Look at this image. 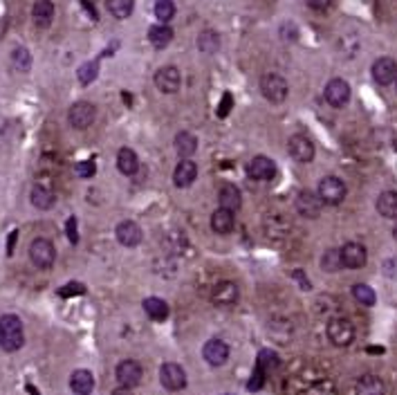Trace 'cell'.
Returning <instances> with one entry per match:
<instances>
[{
  "mask_svg": "<svg viewBox=\"0 0 397 395\" xmlns=\"http://www.w3.org/2000/svg\"><path fill=\"white\" fill-rule=\"evenodd\" d=\"M159 382H162V387L168 389V391H182L187 387V373L180 364L175 361H166L159 368Z\"/></svg>",
  "mask_w": 397,
  "mask_h": 395,
  "instance_id": "cell-8",
  "label": "cell"
},
{
  "mask_svg": "<svg viewBox=\"0 0 397 395\" xmlns=\"http://www.w3.org/2000/svg\"><path fill=\"white\" fill-rule=\"evenodd\" d=\"M202 357L207 359L209 366H222L229 359V346L222 339H209L202 348Z\"/></svg>",
  "mask_w": 397,
  "mask_h": 395,
  "instance_id": "cell-18",
  "label": "cell"
},
{
  "mask_svg": "<svg viewBox=\"0 0 397 395\" xmlns=\"http://www.w3.org/2000/svg\"><path fill=\"white\" fill-rule=\"evenodd\" d=\"M25 344L23 322L16 315H3L0 317V348L5 353H16Z\"/></svg>",
  "mask_w": 397,
  "mask_h": 395,
  "instance_id": "cell-1",
  "label": "cell"
},
{
  "mask_svg": "<svg viewBox=\"0 0 397 395\" xmlns=\"http://www.w3.org/2000/svg\"><path fill=\"white\" fill-rule=\"evenodd\" d=\"M70 389L74 395H90L94 391V375L85 368L74 371L70 375Z\"/></svg>",
  "mask_w": 397,
  "mask_h": 395,
  "instance_id": "cell-20",
  "label": "cell"
},
{
  "mask_svg": "<svg viewBox=\"0 0 397 395\" xmlns=\"http://www.w3.org/2000/svg\"><path fill=\"white\" fill-rule=\"evenodd\" d=\"M96 117V108L94 103L90 101H77L72 103V108L68 110V122L72 128H77V131H85Z\"/></svg>",
  "mask_w": 397,
  "mask_h": 395,
  "instance_id": "cell-7",
  "label": "cell"
},
{
  "mask_svg": "<svg viewBox=\"0 0 397 395\" xmlns=\"http://www.w3.org/2000/svg\"><path fill=\"white\" fill-rule=\"evenodd\" d=\"M289 222L281 216V213H274V216H270L265 220V231L267 236H270L272 240H281V238H287L289 234Z\"/></svg>",
  "mask_w": 397,
  "mask_h": 395,
  "instance_id": "cell-26",
  "label": "cell"
},
{
  "mask_svg": "<svg viewBox=\"0 0 397 395\" xmlns=\"http://www.w3.org/2000/svg\"><path fill=\"white\" fill-rule=\"evenodd\" d=\"M117 168L122 171L124 175H135L137 168H139V157L133 148H120V153H117Z\"/></svg>",
  "mask_w": 397,
  "mask_h": 395,
  "instance_id": "cell-27",
  "label": "cell"
},
{
  "mask_svg": "<svg viewBox=\"0 0 397 395\" xmlns=\"http://www.w3.org/2000/svg\"><path fill=\"white\" fill-rule=\"evenodd\" d=\"M294 205L303 218H319L321 209H324V200H321V196L315 194V191H301V194L296 196Z\"/></svg>",
  "mask_w": 397,
  "mask_h": 395,
  "instance_id": "cell-14",
  "label": "cell"
},
{
  "mask_svg": "<svg viewBox=\"0 0 397 395\" xmlns=\"http://www.w3.org/2000/svg\"><path fill=\"white\" fill-rule=\"evenodd\" d=\"M16 238H18V231H12L9 234V243H7V256L14 254V247H16Z\"/></svg>",
  "mask_w": 397,
  "mask_h": 395,
  "instance_id": "cell-51",
  "label": "cell"
},
{
  "mask_svg": "<svg viewBox=\"0 0 397 395\" xmlns=\"http://www.w3.org/2000/svg\"><path fill=\"white\" fill-rule=\"evenodd\" d=\"M256 364H259L267 375H270L272 371L278 368V364H281V359H278V353L272 348H263L261 353H259V359H256Z\"/></svg>",
  "mask_w": 397,
  "mask_h": 395,
  "instance_id": "cell-34",
  "label": "cell"
},
{
  "mask_svg": "<svg viewBox=\"0 0 397 395\" xmlns=\"http://www.w3.org/2000/svg\"><path fill=\"white\" fill-rule=\"evenodd\" d=\"M326 333H328V339L337 348H346L352 344V339H355V326H352V322L346 317H332L328 322Z\"/></svg>",
  "mask_w": 397,
  "mask_h": 395,
  "instance_id": "cell-3",
  "label": "cell"
},
{
  "mask_svg": "<svg viewBox=\"0 0 397 395\" xmlns=\"http://www.w3.org/2000/svg\"><path fill=\"white\" fill-rule=\"evenodd\" d=\"M355 395H386V384L377 375H363L355 384Z\"/></svg>",
  "mask_w": 397,
  "mask_h": 395,
  "instance_id": "cell-25",
  "label": "cell"
},
{
  "mask_svg": "<svg viewBox=\"0 0 397 395\" xmlns=\"http://www.w3.org/2000/svg\"><path fill=\"white\" fill-rule=\"evenodd\" d=\"M352 296H355V301L361 303V306H375V301H377V294L373 292V287H368L366 283H357L352 285Z\"/></svg>",
  "mask_w": 397,
  "mask_h": 395,
  "instance_id": "cell-35",
  "label": "cell"
},
{
  "mask_svg": "<svg viewBox=\"0 0 397 395\" xmlns=\"http://www.w3.org/2000/svg\"><path fill=\"white\" fill-rule=\"evenodd\" d=\"M113 395H133V391H131V389H126V387H120V389H115V391H113Z\"/></svg>",
  "mask_w": 397,
  "mask_h": 395,
  "instance_id": "cell-52",
  "label": "cell"
},
{
  "mask_svg": "<svg viewBox=\"0 0 397 395\" xmlns=\"http://www.w3.org/2000/svg\"><path fill=\"white\" fill-rule=\"evenodd\" d=\"M238 296H240V290L233 281H220V283L213 285V290H211L213 306H220V308L236 306L238 303Z\"/></svg>",
  "mask_w": 397,
  "mask_h": 395,
  "instance_id": "cell-10",
  "label": "cell"
},
{
  "mask_svg": "<svg viewBox=\"0 0 397 395\" xmlns=\"http://www.w3.org/2000/svg\"><path fill=\"white\" fill-rule=\"evenodd\" d=\"M144 313L153 319V322H164V319L168 317V306L164 299L159 296H148L144 301Z\"/></svg>",
  "mask_w": 397,
  "mask_h": 395,
  "instance_id": "cell-31",
  "label": "cell"
},
{
  "mask_svg": "<svg viewBox=\"0 0 397 395\" xmlns=\"http://www.w3.org/2000/svg\"><path fill=\"white\" fill-rule=\"evenodd\" d=\"M384 274L391 276V279H397V259L384 261Z\"/></svg>",
  "mask_w": 397,
  "mask_h": 395,
  "instance_id": "cell-48",
  "label": "cell"
},
{
  "mask_svg": "<svg viewBox=\"0 0 397 395\" xmlns=\"http://www.w3.org/2000/svg\"><path fill=\"white\" fill-rule=\"evenodd\" d=\"M66 234H68V240H70L72 245L79 243V222H77V216L68 218V222H66Z\"/></svg>",
  "mask_w": 397,
  "mask_h": 395,
  "instance_id": "cell-44",
  "label": "cell"
},
{
  "mask_svg": "<svg viewBox=\"0 0 397 395\" xmlns=\"http://www.w3.org/2000/svg\"><path fill=\"white\" fill-rule=\"evenodd\" d=\"M218 48H220V36L216 34V31L205 29L198 36V50L202 52V55H216Z\"/></svg>",
  "mask_w": 397,
  "mask_h": 395,
  "instance_id": "cell-33",
  "label": "cell"
},
{
  "mask_svg": "<svg viewBox=\"0 0 397 395\" xmlns=\"http://www.w3.org/2000/svg\"><path fill=\"white\" fill-rule=\"evenodd\" d=\"M287 151L296 162L301 164H310L315 159V144L312 140H308L305 135H292L287 142Z\"/></svg>",
  "mask_w": 397,
  "mask_h": 395,
  "instance_id": "cell-11",
  "label": "cell"
},
{
  "mask_svg": "<svg viewBox=\"0 0 397 395\" xmlns=\"http://www.w3.org/2000/svg\"><path fill=\"white\" fill-rule=\"evenodd\" d=\"M305 5L315 12H326V9L332 5V0H305Z\"/></svg>",
  "mask_w": 397,
  "mask_h": 395,
  "instance_id": "cell-47",
  "label": "cell"
},
{
  "mask_svg": "<svg viewBox=\"0 0 397 395\" xmlns=\"http://www.w3.org/2000/svg\"><path fill=\"white\" fill-rule=\"evenodd\" d=\"M373 79L380 85H391L393 81H397V61L391 57H380L373 63Z\"/></svg>",
  "mask_w": 397,
  "mask_h": 395,
  "instance_id": "cell-15",
  "label": "cell"
},
{
  "mask_svg": "<svg viewBox=\"0 0 397 395\" xmlns=\"http://www.w3.org/2000/svg\"><path fill=\"white\" fill-rule=\"evenodd\" d=\"M218 202L222 209H229V211H238L243 205V196H240V189L227 182L220 187V194H218Z\"/></svg>",
  "mask_w": 397,
  "mask_h": 395,
  "instance_id": "cell-23",
  "label": "cell"
},
{
  "mask_svg": "<svg viewBox=\"0 0 397 395\" xmlns=\"http://www.w3.org/2000/svg\"><path fill=\"white\" fill-rule=\"evenodd\" d=\"M196 178H198V164L191 162V159H182L173 171V185L178 189L191 187L193 182H196Z\"/></svg>",
  "mask_w": 397,
  "mask_h": 395,
  "instance_id": "cell-19",
  "label": "cell"
},
{
  "mask_svg": "<svg viewBox=\"0 0 397 395\" xmlns=\"http://www.w3.org/2000/svg\"><path fill=\"white\" fill-rule=\"evenodd\" d=\"M261 92H263V97H265L267 101L283 103V101L287 99L289 85H287V81L281 77V74L267 72V74H263V79H261Z\"/></svg>",
  "mask_w": 397,
  "mask_h": 395,
  "instance_id": "cell-4",
  "label": "cell"
},
{
  "mask_svg": "<svg viewBox=\"0 0 397 395\" xmlns=\"http://www.w3.org/2000/svg\"><path fill=\"white\" fill-rule=\"evenodd\" d=\"M265 380H267V373L259 364H256L254 371H252L250 382H247V389H250V391H261L265 387Z\"/></svg>",
  "mask_w": 397,
  "mask_h": 395,
  "instance_id": "cell-42",
  "label": "cell"
},
{
  "mask_svg": "<svg viewBox=\"0 0 397 395\" xmlns=\"http://www.w3.org/2000/svg\"><path fill=\"white\" fill-rule=\"evenodd\" d=\"M175 151L182 159H189V155H193L198 151V137L189 131L178 133L175 135Z\"/></svg>",
  "mask_w": 397,
  "mask_h": 395,
  "instance_id": "cell-28",
  "label": "cell"
},
{
  "mask_svg": "<svg viewBox=\"0 0 397 395\" xmlns=\"http://www.w3.org/2000/svg\"><path fill=\"white\" fill-rule=\"evenodd\" d=\"M377 211L384 218L397 220V191H384L377 198Z\"/></svg>",
  "mask_w": 397,
  "mask_h": 395,
  "instance_id": "cell-30",
  "label": "cell"
},
{
  "mask_svg": "<svg viewBox=\"0 0 397 395\" xmlns=\"http://www.w3.org/2000/svg\"><path fill=\"white\" fill-rule=\"evenodd\" d=\"M164 247L171 252V254H182L187 247V238L182 231H171L168 236L164 238Z\"/></svg>",
  "mask_w": 397,
  "mask_h": 395,
  "instance_id": "cell-39",
  "label": "cell"
},
{
  "mask_svg": "<svg viewBox=\"0 0 397 395\" xmlns=\"http://www.w3.org/2000/svg\"><path fill=\"white\" fill-rule=\"evenodd\" d=\"M233 225H236L233 211L218 207L216 211L211 213V229L216 234H220V236H227V234H231Z\"/></svg>",
  "mask_w": 397,
  "mask_h": 395,
  "instance_id": "cell-22",
  "label": "cell"
},
{
  "mask_svg": "<svg viewBox=\"0 0 397 395\" xmlns=\"http://www.w3.org/2000/svg\"><path fill=\"white\" fill-rule=\"evenodd\" d=\"M153 12L159 23H168V20L175 16V3L173 0H155Z\"/></svg>",
  "mask_w": 397,
  "mask_h": 395,
  "instance_id": "cell-37",
  "label": "cell"
},
{
  "mask_svg": "<svg viewBox=\"0 0 397 395\" xmlns=\"http://www.w3.org/2000/svg\"><path fill=\"white\" fill-rule=\"evenodd\" d=\"M81 5H83V9H85V12L90 14V18H92V20H99V14H96L94 5H90V0H81Z\"/></svg>",
  "mask_w": 397,
  "mask_h": 395,
  "instance_id": "cell-50",
  "label": "cell"
},
{
  "mask_svg": "<svg viewBox=\"0 0 397 395\" xmlns=\"http://www.w3.org/2000/svg\"><path fill=\"white\" fill-rule=\"evenodd\" d=\"M55 202H57V194L52 191V187L36 185L34 189H31V205H34L36 209L48 211V209L55 207Z\"/></svg>",
  "mask_w": 397,
  "mask_h": 395,
  "instance_id": "cell-24",
  "label": "cell"
},
{
  "mask_svg": "<svg viewBox=\"0 0 397 395\" xmlns=\"http://www.w3.org/2000/svg\"><path fill=\"white\" fill-rule=\"evenodd\" d=\"M77 77L83 85H90L96 77H99V59L96 61H88L77 70Z\"/></svg>",
  "mask_w": 397,
  "mask_h": 395,
  "instance_id": "cell-38",
  "label": "cell"
},
{
  "mask_svg": "<svg viewBox=\"0 0 397 395\" xmlns=\"http://www.w3.org/2000/svg\"><path fill=\"white\" fill-rule=\"evenodd\" d=\"M74 173H77L79 178H83V180H90L96 173V164L92 162V159H81V162L74 166Z\"/></svg>",
  "mask_w": 397,
  "mask_h": 395,
  "instance_id": "cell-43",
  "label": "cell"
},
{
  "mask_svg": "<svg viewBox=\"0 0 397 395\" xmlns=\"http://www.w3.org/2000/svg\"><path fill=\"white\" fill-rule=\"evenodd\" d=\"M115 378H117V382H120V387L133 389V387H137L139 382H142L144 368L135 359H124V361H120V364H117Z\"/></svg>",
  "mask_w": 397,
  "mask_h": 395,
  "instance_id": "cell-6",
  "label": "cell"
},
{
  "mask_svg": "<svg viewBox=\"0 0 397 395\" xmlns=\"http://www.w3.org/2000/svg\"><path fill=\"white\" fill-rule=\"evenodd\" d=\"M231 106H233V97H231V92H224L222 94V101L218 103V110H216V115L220 117H227L229 115V110H231Z\"/></svg>",
  "mask_w": 397,
  "mask_h": 395,
  "instance_id": "cell-45",
  "label": "cell"
},
{
  "mask_svg": "<svg viewBox=\"0 0 397 395\" xmlns=\"http://www.w3.org/2000/svg\"><path fill=\"white\" fill-rule=\"evenodd\" d=\"M393 236H395V240H397V222H395V227H393Z\"/></svg>",
  "mask_w": 397,
  "mask_h": 395,
  "instance_id": "cell-53",
  "label": "cell"
},
{
  "mask_svg": "<svg viewBox=\"0 0 397 395\" xmlns=\"http://www.w3.org/2000/svg\"><path fill=\"white\" fill-rule=\"evenodd\" d=\"M155 85H157V90L159 92H164V94H173L180 90V85H182V74L175 66H164V68H159L155 72Z\"/></svg>",
  "mask_w": 397,
  "mask_h": 395,
  "instance_id": "cell-12",
  "label": "cell"
},
{
  "mask_svg": "<svg viewBox=\"0 0 397 395\" xmlns=\"http://www.w3.org/2000/svg\"><path fill=\"white\" fill-rule=\"evenodd\" d=\"M83 292H85L83 283H68V285H63L59 290L61 296H72V294H83Z\"/></svg>",
  "mask_w": 397,
  "mask_h": 395,
  "instance_id": "cell-46",
  "label": "cell"
},
{
  "mask_svg": "<svg viewBox=\"0 0 397 395\" xmlns=\"http://www.w3.org/2000/svg\"><path fill=\"white\" fill-rule=\"evenodd\" d=\"M55 3L52 0H36L34 7H31V18H34L36 27H50L52 20H55Z\"/></svg>",
  "mask_w": 397,
  "mask_h": 395,
  "instance_id": "cell-21",
  "label": "cell"
},
{
  "mask_svg": "<svg viewBox=\"0 0 397 395\" xmlns=\"http://www.w3.org/2000/svg\"><path fill=\"white\" fill-rule=\"evenodd\" d=\"M148 41H151V45L157 48V50H164L171 41H173V29H171L166 23H159V25H153L148 29Z\"/></svg>",
  "mask_w": 397,
  "mask_h": 395,
  "instance_id": "cell-29",
  "label": "cell"
},
{
  "mask_svg": "<svg viewBox=\"0 0 397 395\" xmlns=\"http://www.w3.org/2000/svg\"><path fill=\"white\" fill-rule=\"evenodd\" d=\"M12 68L16 72H29L31 70V55L27 48H16L12 52Z\"/></svg>",
  "mask_w": 397,
  "mask_h": 395,
  "instance_id": "cell-36",
  "label": "cell"
},
{
  "mask_svg": "<svg viewBox=\"0 0 397 395\" xmlns=\"http://www.w3.org/2000/svg\"><path fill=\"white\" fill-rule=\"evenodd\" d=\"M317 194L324 200V205H341L343 198H346V185L337 175H326L319 182Z\"/></svg>",
  "mask_w": 397,
  "mask_h": 395,
  "instance_id": "cell-5",
  "label": "cell"
},
{
  "mask_svg": "<svg viewBox=\"0 0 397 395\" xmlns=\"http://www.w3.org/2000/svg\"><path fill=\"white\" fill-rule=\"evenodd\" d=\"M326 101L332 108H343L350 101V83L343 79H332L326 85Z\"/></svg>",
  "mask_w": 397,
  "mask_h": 395,
  "instance_id": "cell-13",
  "label": "cell"
},
{
  "mask_svg": "<svg viewBox=\"0 0 397 395\" xmlns=\"http://www.w3.org/2000/svg\"><path fill=\"white\" fill-rule=\"evenodd\" d=\"M321 268H324L326 272H339V270L343 268L339 250H328V252L324 254V259H321Z\"/></svg>",
  "mask_w": 397,
  "mask_h": 395,
  "instance_id": "cell-40",
  "label": "cell"
},
{
  "mask_svg": "<svg viewBox=\"0 0 397 395\" xmlns=\"http://www.w3.org/2000/svg\"><path fill=\"white\" fill-rule=\"evenodd\" d=\"M305 395H337V389L330 380H319L305 391Z\"/></svg>",
  "mask_w": 397,
  "mask_h": 395,
  "instance_id": "cell-41",
  "label": "cell"
},
{
  "mask_svg": "<svg viewBox=\"0 0 397 395\" xmlns=\"http://www.w3.org/2000/svg\"><path fill=\"white\" fill-rule=\"evenodd\" d=\"M227 395H229V393H227Z\"/></svg>",
  "mask_w": 397,
  "mask_h": 395,
  "instance_id": "cell-54",
  "label": "cell"
},
{
  "mask_svg": "<svg viewBox=\"0 0 397 395\" xmlns=\"http://www.w3.org/2000/svg\"><path fill=\"white\" fill-rule=\"evenodd\" d=\"M29 261L38 270H50L57 261L55 243L48 238H34L29 245Z\"/></svg>",
  "mask_w": 397,
  "mask_h": 395,
  "instance_id": "cell-2",
  "label": "cell"
},
{
  "mask_svg": "<svg viewBox=\"0 0 397 395\" xmlns=\"http://www.w3.org/2000/svg\"><path fill=\"white\" fill-rule=\"evenodd\" d=\"M247 175L252 180H259V182H267L276 175V164L274 159L265 157V155H256L250 164H247Z\"/></svg>",
  "mask_w": 397,
  "mask_h": 395,
  "instance_id": "cell-16",
  "label": "cell"
},
{
  "mask_svg": "<svg viewBox=\"0 0 397 395\" xmlns=\"http://www.w3.org/2000/svg\"><path fill=\"white\" fill-rule=\"evenodd\" d=\"M115 236L124 247H137L142 243V227L135 220H122L115 229Z\"/></svg>",
  "mask_w": 397,
  "mask_h": 395,
  "instance_id": "cell-17",
  "label": "cell"
},
{
  "mask_svg": "<svg viewBox=\"0 0 397 395\" xmlns=\"http://www.w3.org/2000/svg\"><path fill=\"white\" fill-rule=\"evenodd\" d=\"M106 9H108L113 18L124 20V18H128L133 14L135 0H106Z\"/></svg>",
  "mask_w": 397,
  "mask_h": 395,
  "instance_id": "cell-32",
  "label": "cell"
},
{
  "mask_svg": "<svg viewBox=\"0 0 397 395\" xmlns=\"http://www.w3.org/2000/svg\"><path fill=\"white\" fill-rule=\"evenodd\" d=\"M292 279L301 283V290H310V281L305 279V274H303L301 270H294V272H292Z\"/></svg>",
  "mask_w": 397,
  "mask_h": 395,
  "instance_id": "cell-49",
  "label": "cell"
},
{
  "mask_svg": "<svg viewBox=\"0 0 397 395\" xmlns=\"http://www.w3.org/2000/svg\"><path fill=\"white\" fill-rule=\"evenodd\" d=\"M339 254H341L343 268H348V270H359V268H363V265H366V261H368L366 247H363L361 243H355V240L343 245V247L339 250Z\"/></svg>",
  "mask_w": 397,
  "mask_h": 395,
  "instance_id": "cell-9",
  "label": "cell"
}]
</instances>
